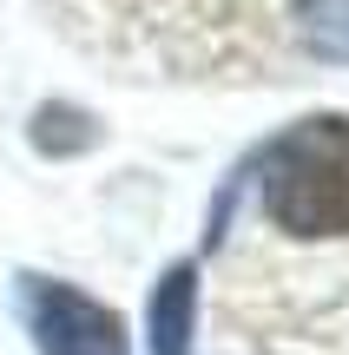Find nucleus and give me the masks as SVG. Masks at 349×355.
<instances>
[{
  "label": "nucleus",
  "mask_w": 349,
  "mask_h": 355,
  "mask_svg": "<svg viewBox=\"0 0 349 355\" xmlns=\"http://www.w3.org/2000/svg\"><path fill=\"white\" fill-rule=\"evenodd\" d=\"M264 217L290 237H349V119H303L264 152Z\"/></svg>",
  "instance_id": "obj_1"
},
{
  "label": "nucleus",
  "mask_w": 349,
  "mask_h": 355,
  "mask_svg": "<svg viewBox=\"0 0 349 355\" xmlns=\"http://www.w3.org/2000/svg\"><path fill=\"white\" fill-rule=\"evenodd\" d=\"M26 322L40 355H126V322L66 283H26Z\"/></svg>",
  "instance_id": "obj_2"
},
{
  "label": "nucleus",
  "mask_w": 349,
  "mask_h": 355,
  "mask_svg": "<svg viewBox=\"0 0 349 355\" xmlns=\"http://www.w3.org/2000/svg\"><path fill=\"white\" fill-rule=\"evenodd\" d=\"M277 26L297 33L303 53H316L330 66H349V0H284Z\"/></svg>",
  "instance_id": "obj_3"
},
{
  "label": "nucleus",
  "mask_w": 349,
  "mask_h": 355,
  "mask_svg": "<svg viewBox=\"0 0 349 355\" xmlns=\"http://www.w3.org/2000/svg\"><path fill=\"white\" fill-rule=\"evenodd\" d=\"M191 316H198V270L171 263L152 290V355H191Z\"/></svg>",
  "instance_id": "obj_4"
}]
</instances>
